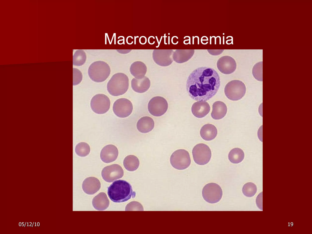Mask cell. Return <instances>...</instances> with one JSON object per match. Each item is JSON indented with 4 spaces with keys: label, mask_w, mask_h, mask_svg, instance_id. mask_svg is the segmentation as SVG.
Masks as SVG:
<instances>
[{
    "label": "cell",
    "mask_w": 312,
    "mask_h": 234,
    "mask_svg": "<svg viewBox=\"0 0 312 234\" xmlns=\"http://www.w3.org/2000/svg\"><path fill=\"white\" fill-rule=\"evenodd\" d=\"M191 160L189 153L185 150L180 149L175 151L171 155L170 162L174 168L182 170L188 167Z\"/></svg>",
    "instance_id": "obj_6"
},
{
    "label": "cell",
    "mask_w": 312,
    "mask_h": 234,
    "mask_svg": "<svg viewBox=\"0 0 312 234\" xmlns=\"http://www.w3.org/2000/svg\"><path fill=\"white\" fill-rule=\"evenodd\" d=\"M110 105L109 98L103 94L95 95L90 101V105L92 110L98 114H103L106 112L110 108Z\"/></svg>",
    "instance_id": "obj_9"
},
{
    "label": "cell",
    "mask_w": 312,
    "mask_h": 234,
    "mask_svg": "<svg viewBox=\"0 0 312 234\" xmlns=\"http://www.w3.org/2000/svg\"><path fill=\"white\" fill-rule=\"evenodd\" d=\"M168 104L166 100L161 96H156L151 99L148 105L150 113L155 116H160L167 111Z\"/></svg>",
    "instance_id": "obj_10"
},
{
    "label": "cell",
    "mask_w": 312,
    "mask_h": 234,
    "mask_svg": "<svg viewBox=\"0 0 312 234\" xmlns=\"http://www.w3.org/2000/svg\"><path fill=\"white\" fill-rule=\"evenodd\" d=\"M210 107L206 102L197 101L194 103L191 107L193 115L197 118L205 117L210 112Z\"/></svg>",
    "instance_id": "obj_17"
},
{
    "label": "cell",
    "mask_w": 312,
    "mask_h": 234,
    "mask_svg": "<svg viewBox=\"0 0 312 234\" xmlns=\"http://www.w3.org/2000/svg\"><path fill=\"white\" fill-rule=\"evenodd\" d=\"M257 188L255 184L252 182L245 183L242 188V192L243 194L248 197L254 196L256 193Z\"/></svg>",
    "instance_id": "obj_29"
},
{
    "label": "cell",
    "mask_w": 312,
    "mask_h": 234,
    "mask_svg": "<svg viewBox=\"0 0 312 234\" xmlns=\"http://www.w3.org/2000/svg\"><path fill=\"white\" fill-rule=\"evenodd\" d=\"M108 194L110 199L116 203L128 201L134 198L136 193L130 184L125 180H119L114 182L108 188Z\"/></svg>",
    "instance_id": "obj_2"
},
{
    "label": "cell",
    "mask_w": 312,
    "mask_h": 234,
    "mask_svg": "<svg viewBox=\"0 0 312 234\" xmlns=\"http://www.w3.org/2000/svg\"><path fill=\"white\" fill-rule=\"evenodd\" d=\"M154 127V122L153 119L149 116H144L140 118L138 121L136 127L141 133H146L151 131Z\"/></svg>",
    "instance_id": "obj_22"
},
{
    "label": "cell",
    "mask_w": 312,
    "mask_h": 234,
    "mask_svg": "<svg viewBox=\"0 0 312 234\" xmlns=\"http://www.w3.org/2000/svg\"><path fill=\"white\" fill-rule=\"evenodd\" d=\"M125 211H144V208L141 204L139 202L133 201L128 203L126 206Z\"/></svg>",
    "instance_id": "obj_31"
},
{
    "label": "cell",
    "mask_w": 312,
    "mask_h": 234,
    "mask_svg": "<svg viewBox=\"0 0 312 234\" xmlns=\"http://www.w3.org/2000/svg\"><path fill=\"white\" fill-rule=\"evenodd\" d=\"M220 84V77L213 68L203 67L193 70L188 78L186 89L189 96L198 101L205 102L217 93Z\"/></svg>",
    "instance_id": "obj_1"
},
{
    "label": "cell",
    "mask_w": 312,
    "mask_h": 234,
    "mask_svg": "<svg viewBox=\"0 0 312 234\" xmlns=\"http://www.w3.org/2000/svg\"><path fill=\"white\" fill-rule=\"evenodd\" d=\"M194 50L177 49L173 52V58L178 63H182L187 62L193 56Z\"/></svg>",
    "instance_id": "obj_21"
},
{
    "label": "cell",
    "mask_w": 312,
    "mask_h": 234,
    "mask_svg": "<svg viewBox=\"0 0 312 234\" xmlns=\"http://www.w3.org/2000/svg\"><path fill=\"white\" fill-rule=\"evenodd\" d=\"M118 150L116 146L109 144L105 146L101 150L100 158L105 163H110L115 161L118 155Z\"/></svg>",
    "instance_id": "obj_15"
},
{
    "label": "cell",
    "mask_w": 312,
    "mask_h": 234,
    "mask_svg": "<svg viewBox=\"0 0 312 234\" xmlns=\"http://www.w3.org/2000/svg\"><path fill=\"white\" fill-rule=\"evenodd\" d=\"M132 102L125 98H119L116 100L113 106L114 114L118 117L124 118L128 116L133 110Z\"/></svg>",
    "instance_id": "obj_11"
},
{
    "label": "cell",
    "mask_w": 312,
    "mask_h": 234,
    "mask_svg": "<svg viewBox=\"0 0 312 234\" xmlns=\"http://www.w3.org/2000/svg\"><path fill=\"white\" fill-rule=\"evenodd\" d=\"M252 74L254 78L258 81H262V62L256 63L252 69Z\"/></svg>",
    "instance_id": "obj_30"
},
{
    "label": "cell",
    "mask_w": 312,
    "mask_h": 234,
    "mask_svg": "<svg viewBox=\"0 0 312 234\" xmlns=\"http://www.w3.org/2000/svg\"><path fill=\"white\" fill-rule=\"evenodd\" d=\"M124 171L122 167L117 164H112L105 167L101 171V176L105 181L111 183L122 178Z\"/></svg>",
    "instance_id": "obj_12"
},
{
    "label": "cell",
    "mask_w": 312,
    "mask_h": 234,
    "mask_svg": "<svg viewBox=\"0 0 312 234\" xmlns=\"http://www.w3.org/2000/svg\"><path fill=\"white\" fill-rule=\"evenodd\" d=\"M224 92L229 99L236 101L242 99L246 92L245 84L242 81L233 80L229 82L225 85Z\"/></svg>",
    "instance_id": "obj_5"
},
{
    "label": "cell",
    "mask_w": 312,
    "mask_h": 234,
    "mask_svg": "<svg viewBox=\"0 0 312 234\" xmlns=\"http://www.w3.org/2000/svg\"><path fill=\"white\" fill-rule=\"evenodd\" d=\"M147 71L146 65L140 61L134 62L131 65L130 68L131 73L136 79H141L144 76Z\"/></svg>",
    "instance_id": "obj_24"
},
{
    "label": "cell",
    "mask_w": 312,
    "mask_h": 234,
    "mask_svg": "<svg viewBox=\"0 0 312 234\" xmlns=\"http://www.w3.org/2000/svg\"><path fill=\"white\" fill-rule=\"evenodd\" d=\"M227 111V108L225 104L222 101H217L212 105L211 115L214 119H220L225 116Z\"/></svg>",
    "instance_id": "obj_19"
},
{
    "label": "cell",
    "mask_w": 312,
    "mask_h": 234,
    "mask_svg": "<svg viewBox=\"0 0 312 234\" xmlns=\"http://www.w3.org/2000/svg\"><path fill=\"white\" fill-rule=\"evenodd\" d=\"M138 158L133 155H128L124 158L123 164L125 168L128 171H133L136 170L139 166Z\"/></svg>",
    "instance_id": "obj_25"
},
{
    "label": "cell",
    "mask_w": 312,
    "mask_h": 234,
    "mask_svg": "<svg viewBox=\"0 0 312 234\" xmlns=\"http://www.w3.org/2000/svg\"><path fill=\"white\" fill-rule=\"evenodd\" d=\"M193 160L197 164L204 165L210 161L211 156V150L208 146L203 143L195 145L192 151Z\"/></svg>",
    "instance_id": "obj_7"
},
{
    "label": "cell",
    "mask_w": 312,
    "mask_h": 234,
    "mask_svg": "<svg viewBox=\"0 0 312 234\" xmlns=\"http://www.w3.org/2000/svg\"><path fill=\"white\" fill-rule=\"evenodd\" d=\"M217 129L214 125L207 124L201 127L200 131V134L204 140L210 141L215 138L217 135Z\"/></svg>",
    "instance_id": "obj_23"
},
{
    "label": "cell",
    "mask_w": 312,
    "mask_h": 234,
    "mask_svg": "<svg viewBox=\"0 0 312 234\" xmlns=\"http://www.w3.org/2000/svg\"><path fill=\"white\" fill-rule=\"evenodd\" d=\"M202 195L207 202L214 204L219 202L222 196V191L220 186L214 183L206 185L203 189Z\"/></svg>",
    "instance_id": "obj_8"
},
{
    "label": "cell",
    "mask_w": 312,
    "mask_h": 234,
    "mask_svg": "<svg viewBox=\"0 0 312 234\" xmlns=\"http://www.w3.org/2000/svg\"><path fill=\"white\" fill-rule=\"evenodd\" d=\"M132 89L136 92L143 93L146 91L149 88L151 82L149 78L146 76L141 79H133L131 81Z\"/></svg>",
    "instance_id": "obj_18"
},
{
    "label": "cell",
    "mask_w": 312,
    "mask_h": 234,
    "mask_svg": "<svg viewBox=\"0 0 312 234\" xmlns=\"http://www.w3.org/2000/svg\"><path fill=\"white\" fill-rule=\"evenodd\" d=\"M92 204L95 209L103 211L108 207L109 201L106 194L104 192H101L93 198Z\"/></svg>",
    "instance_id": "obj_20"
},
{
    "label": "cell",
    "mask_w": 312,
    "mask_h": 234,
    "mask_svg": "<svg viewBox=\"0 0 312 234\" xmlns=\"http://www.w3.org/2000/svg\"><path fill=\"white\" fill-rule=\"evenodd\" d=\"M173 53L172 49H155L152 53V57L157 64L166 66L172 63Z\"/></svg>",
    "instance_id": "obj_13"
},
{
    "label": "cell",
    "mask_w": 312,
    "mask_h": 234,
    "mask_svg": "<svg viewBox=\"0 0 312 234\" xmlns=\"http://www.w3.org/2000/svg\"><path fill=\"white\" fill-rule=\"evenodd\" d=\"M86 55L82 50H78L74 53L73 56V64L74 66H80L85 62Z\"/></svg>",
    "instance_id": "obj_27"
},
{
    "label": "cell",
    "mask_w": 312,
    "mask_h": 234,
    "mask_svg": "<svg viewBox=\"0 0 312 234\" xmlns=\"http://www.w3.org/2000/svg\"><path fill=\"white\" fill-rule=\"evenodd\" d=\"M129 85L128 76L122 73L114 74L107 85L108 92L111 95L117 96L125 94L127 90Z\"/></svg>",
    "instance_id": "obj_3"
},
{
    "label": "cell",
    "mask_w": 312,
    "mask_h": 234,
    "mask_svg": "<svg viewBox=\"0 0 312 234\" xmlns=\"http://www.w3.org/2000/svg\"><path fill=\"white\" fill-rule=\"evenodd\" d=\"M75 151L78 156L84 157L89 154L90 151V147L87 143L84 142H80L76 146Z\"/></svg>",
    "instance_id": "obj_28"
},
{
    "label": "cell",
    "mask_w": 312,
    "mask_h": 234,
    "mask_svg": "<svg viewBox=\"0 0 312 234\" xmlns=\"http://www.w3.org/2000/svg\"><path fill=\"white\" fill-rule=\"evenodd\" d=\"M101 183L97 178L90 177L86 178L83 181L82 188L86 193L92 195L96 193L100 189Z\"/></svg>",
    "instance_id": "obj_16"
},
{
    "label": "cell",
    "mask_w": 312,
    "mask_h": 234,
    "mask_svg": "<svg viewBox=\"0 0 312 234\" xmlns=\"http://www.w3.org/2000/svg\"><path fill=\"white\" fill-rule=\"evenodd\" d=\"M217 66L218 69L222 73L229 74L233 73L236 68L235 60L232 57L224 56L217 61Z\"/></svg>",
    "instance_id": "obj_14"
},
{
    "label": "cell",
    "mask_w": 312,
    "mask_h": 234,
    "mask_svg": "<svg viewBox=\"0 0 312 234\" xmlns=\"http://www.w3.org/2000/svg\"><path fill=\"white\" fill-rule=\"evenodd\" d=\"M110 68L108 64L102 61H96L92 63L88 69V74L93 81L99 83L103 82L109 76Z\"/></svg>",
    "instance_id": "obj_4"
},
{
    "label": "cell",
    "mask_w": 312,
    "mask_h": 234,
    "mask_svg": "<svg viewBox=\"0 0 312 234\" xmlns=\"http://www.w3.org/2000/svg\"><path fill=\"white\" fill-rule=\"evenodd\" d=\"M244 158V153L241 149L236 147L232 149L229 152L228 158L231 162L238 164L241 162Z\"/></svg>",
    "instance_id": "obj_26"
},
{
    "label": "cell",
    "mask_w": 312,
    "mask_h": 234,
    "mask_svg": "<svg viewBox=\"0 0 312 234\" xmlns=\"http://www.w3.org/2000/svg\"><path fill=\"white\" fill-rule=\"evenodd\" d=\"M73 86L78 84L82 80V73L81 71L77 69L73 68Z\"/></svg>",
    "instance_id": "obj_32"
},
{
    "label": "cell",
    "mask_w": 312,
    "mask_h": 234,
    "mask_svg": "<svg viewBox=\"0 0 312 234\" xmlns=\"http://www.w3.org/2000/svg\"><path fill=\"white\" fill-rule=\"evenodd\" d=\"M262 192L261 193L257 196L256 200L257 205L258 207L261 210H262Z\"/></svg>",
    "instance_id": "obj_33"
}]
</instances>
